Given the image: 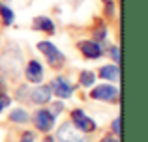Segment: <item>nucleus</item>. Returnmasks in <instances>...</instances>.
<instances>
[{
	"mask_svg": "<svg viewBox=\"0 0 148 142\" xmlns=\"http://www.w3.org/2000/svg\"><path fill=\"white\" fill-rule=\"evenodd\" d=\"M58 139L62 142H90L81 129L73 127V124H64L58 129Z\"/></svg>",
	"mask_w": 148,
	"mask_h": 142,
	"instance_id": "obj_1",
	"label": "nucleus"
},
{
	"mask_svg": "<svg viewBox=\"0 0 148 142\" xmlns=\"http://www.w3.org/2000/svg\"><path fill=\"white\" fill-rule=\"evenodd\" d=\"M38 49H40V51L47 56V62L53 67H58V66H62V64H64V54H62V52L58 51V49L54 47L51 41H41V43H38Z\"/></svg>",
	"mask_w": 148,
	"mask_h": 142,
	"instance_id": "obj_2",
	"label": "nucleus"
},
{
	"mask_svg": "<svg viewBox=\"0 0 148 142\" xmlns=\"http://www.w3.org/2000/svg\"><path fill=\"white\" fill-rule=\"evenodd\" d=\"M92 97L99 99V101H116L118 97V90L111 84H101V86L92 90Z\"/></svg>",
	"mask_w": 148,
	"mask_h": 142,
	"instance_id": "obj_3",
	"label": "nucleus"
},
{
	"mask_svg": "<svg viewBox=\"0 0 148 142\" xmlns=\"http://www.w3.org/2000/svg\"><path fill=\"white\" fill-rule=\"evenodd\" d=\"M49 88H51V94H56V97H62V99L69 97V95H71V92H73L71 84H69L64 77H56Z\"/></svg>",
	"mask_w": 148,
	"mask_h": 142,
	"instance_id": "obj_4",
	"label": "nucleus"
},
{
	"mask_svg": "<svg viewBox=\"0 0 148 142\" xmlns=\"http://www.w3.org/2000/svg\"><path fill=\"white\" fill-rule=\"evenodd\" d=\"M71 118H73V124L77 125V129H81L83 133H90L96 129V124L92 122V118H88L83 110H73Z\"/></svg>",
	"mask_w": 148,
	"mask_h": 142,
	"instance_id": "obj_5",
	"label": "nucleus"
},
{
	"mask_svg": "<svg viewBox=\"0 0 148 142\" xmlns=\"http://www.w3.org/2000/svg\"><path fill=\"white\" fill-rule=\"evenodd\" d=\"M34 124L40 131L47 133L53 129V124H54V116L49 112V110H38L36 112V118H34Z\"/></svg>",
	"mask_w": 148,
	"mask_h": 142,
	"instance_id": "obj_6",
	"label": "nucleus"
},
{
	"mask_svg": "<svg viewBox=\"0 0 148 142\" xmlns=\"http://www.w3.org/2000/svg\"><path fill=\"white\" fill-rule=\"evenodd\" d=\"M25 75H26V79H28L30 82H40V80L43 79V67L32 60V62H28V66H26Z\"/></svg>",
	"mask_w": 148,
	"mask_h": 142,
	"instance_id": "obj_7",
	"label": "nucleus"
},
{
	"mask_svg": "<svg viewBox=\"0 0 148 142\" xmlns=\"http://www.w3.org/2000/svg\"><path fill=\"white\" fill-rule=\"evenodd\" d=\"M79 49L86 58H92V60L99 58V54H101V47L96 41H83V43L79 45Z\"/></svg>",
	"mask_w": 148,
	"mask_h": 142,
	"instance_id": "obj_8",
	"label": "nucleus"
},
{
	"mask_svg": "<svg viewBox=\"0 0 148 142\" xmlns=\"http://www.w3.org/2000/svg\"><path fill=\"white\" fill-rule=\"evenodd\" d=\"M30 97H32V101L36 103V105L49 103V99H51V88L49 86H38V88H34L32 94H30Z\"/></svg>",
	"mask_w": 148,
	"mask_h": 142,
	"instance_id": "obj_9",
	"label": "nucleus"
},
{
	"mask_svg": "<svg viewBox=\"0 0 148 142\" xmlns=\"http://www.w3.org/2000/svg\"><path fill=\"white\" fill-rule=\"evenodd\" d=\"M34 28L36 30H43V32L53 34L54 32V24L49 17H36L34 19Z\"/></svg>",
	"mask_w": 148,
	"mask_h": 142,
	"instance_id": "obj_10",
	"label": "nucleus"
},
{
	"mask_svg": "<svg viewBox=\"0 0 148 142\" xmlns=\"http://www.w3.org/2000/svg\"><path fill=\"white\" fill-rule=\"evenodd\" d=\"M99 75H101V79H109V80H116L118 79V67L116 66H103L99 69Z\"/></svg>",
	"mask_w": 148,
	"mask_h": 142,
	"instance_id": "obj_11",
	"label": "nucleus"
},
{
	"mask_svg": "<svg viewBox=\"0 0 148 142\" xmlns=\"http://www.w3.org/2000/svg\"><path fill=\"white\" fill-rule=\"evenodd\" d=\"M10 118H11V122H17V124H25V122L28 120V114H26L23 109H15L13 112L10 114Z\"/></svg>",
	"mask_w": 148,
	"mask_h": 142,
	"instance_id": "obj_12",
	"label": "nucleus"
},
{
	"mask_svg": "<svg viewBox=\"0 0 148 142\" xmlns=\"http://www.w3.org/2000/svg\"><path fill=\"white\" fill-rule=\"evenodd\" d=\"M81 84H83V86H90V84H94V73L83 71V73H81Z\"/></svg>",
	"mask_w": 148,
	"mask_h": 142,
	"instance_id": "obj_13",
	"label": "nucleus"
},
{
	"mask_svg": "<svg viewBox=\"0 0 148 142\" xmlns=\"http://www.w3.org/2000/svg\"><path fill=\"white\" fill-rule=\"evenodd\" d=\"M0 17L4 19V24H11V22H13V11L8 10V7H2V11H0Z\"/></svg>",
	"mask_w": 148,
	"mask_h": 142,
	"instance_id": "obj_14",
	"label": "nucleus"
},
{
	"mask_svg": "<svg viewBox=\"0 0 148 142\" xmlns=\"http://www.w3.org/2000/svg\"><path fill=\"white\" fill-rule=\"evenodd\" d=\"M8 105H10V97H8L6 94H0V112H2Z\"/></svg>",
	"mask_w": 148,
	"mask_h": 142,
	"instance_id": "obj_15",
	"label": "nucleus"
},
{
	"mask_svg": "<svg viewBox=\"0 0 148 142\" xmlns=\"http://www.w3.org/2000/svg\"><path fill=\"white\" fill-rule=\"evenodd\" d=\"M111 58L114 60V62H120V49L118 47H112L111 49Z\"/></svg>",
	"mask_w": 148,
	"mask_h": 142,
	"instance_id": "obj_16",
	"label": "nucleus"
},
{
	"mask_svg": "<svg viewBox=\"0 0 148 142\" xmlns=\"http://www.w3.org/2000/svg\"><path fill=\"white\" fill-rule=\"evenodd\" d=\"M112 131H114L116 135H120V118H116V120L112 122Z\"/></svg>",
	"mask_w": 148,
	"mask_h": 142,
	"instance_id": "obj_17",
	"label": "nucleus"
},
{
	"mask_svg": "<svg viewBox=\"0 0 148 142\" xmlns=\"http://www.w3.org/2000/svg\"><path fill=\"white\" fill-rule=\"evenodd\" d=\"M23 142H34V135L32 133H26V135L23 137Z\"/></svg>",
	"mask_w": 148,
	"mask_h": 142,
	"instance_id": "obj_18",
	"label": "nucleus"
},
{
	"mask_svg": "<svg viewBox=\"0 0 148 142\" xmlns=\"http://www.w3.org/2000/svg\"><path fill=\"white\" fill-rule=\"evenodd\" d=\"M101 142H116L114 139H112V137H105V139L103 140H101Z\"/></svg>",
	"mask_w": 148,
	"mask_h": 142,
	"instance_id": "obj_19",
	"label": "nucleus"
},
{
	"mask_svg": "<svg viewBox=\"0 0 148 142\" xmlns=\"http://www.w3.org/2000/svg\"><path fill=\"white\" fill-rule=\"evenodd\" d=\"M0 11H2V4H0Z\"/></svg>",
	"mask_w": 148,
	"mask_h": 142,
	"instance_id": "obj_20",
	"label": "nucleus"
}]
</instances>
